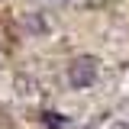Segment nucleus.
Wrapping results in <instances>:
<instances>
[{
    "label": "nucleus",
    "mask_w": 129,
    "mask_h": 129,
    "mask_svg": "<svg viewBox=\"0 0 129 129\" xmlns=\"http://www.w3.org/2000/svg\"><path fill=\"white\" fill-rule=\"evenodd\" d=\"M97 78H100V61H97L94 55H78V58L68 61V84H71L74 90L94 87Z\"/></svg>",
    "instance_id": "obj_1"
},
{
    "label": "nucleus",
    "mask_w": 129,
    "mask_h": 129,
    "mask_svg": "<svg viewBox=\"0 0 129 129\" xmlns=\"http://www.w3.org/2000/svg\"><path fill=\"white\" fill-rule=\"evenodd\" d=\"M23 26H26V32H32V36H42V32L48 29V26H45V19H42V13L23 16Z\"/></svg>",
    "instance_id": "obj_2"
},
{
    "label": "nucleus",
    "mask_w": 129,
    "mask_h": 129,
    "mask_svg": "<svg viewBox=\"0 0 129 129\" xmlns=\"http://www.w3.org/2000/svg\"><path fill=\"white\" fill-rule=\"evenodd\" d=\"M16 90H19V97H23V100H36V97H39V84H36V81H29V78H16Z\"/></svg>",
    "instance_id": "obj_3"
},
{
    "label": "nucleus",
    "mask_w": 129,
    "mask_h": 129,
    "mask_svg": "<svg viewBox=\"0 0 129 129\" xmlns=\"http://www.w3.org/2000/svg\"><path fill=\"white\" fill-rule=\"evenodd\" d=\"M74 7H103L107 0H71Z\"/></svg>",
    "instance_id": "obj_4"
},
{
    "label": "nucleus",
    "mask_w": 129,
    "mask_h": 129,
    "mask_svg": "<svg viewBox=\"0 0 129 129\" xmlns=\"http://www.w3.org/2000/svg\"><path fill=\"white\" fill-rule=\"evenodd\" d=\"M42 3H48V7H64V3H71V0H42Z\"/></svg>",
    "instance_id": "obj_5"
},
{
    "label": "nucleus",
    "mask_w": 129,
    "mask_h": 129,
    "mask_svg": "<svg viewBox=\"0 0 129 129\" xmlns=\"http://www.w3.org/2000/svg\"><path fill=\"white\" fill-rule=\"evenodd\" d=\"M110 129H129V119H119V123H113Z\"/></svg>",
    "instance_id": "obj_6"
}]
</instances>
